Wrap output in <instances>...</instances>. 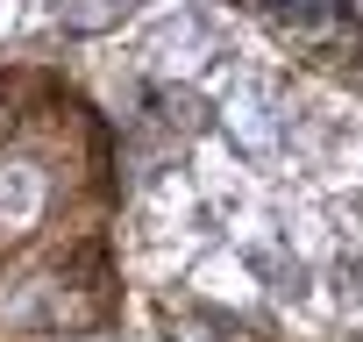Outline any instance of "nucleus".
Returning <instances> with one entry per match:
<instances>
[{
	"mask_svg": "<svg viewBox=\"0 0 363 342\" xmlns=\"http://www.w3.org/2000/svg\"><path fill=\"white\" fill-rule=\"evenodd\" d=\"M264 8H271L285 29H299V36H320V29H335V22L349 15V0H264Z\"/></svg>",
	"mask_w": 363,
	"mask_h": 342,
	"instance_id": "f257e3e1",
	"label": "nucleus"
},
{
	"mask_svg": "<svg viewBox=\"0 0 363 342\" xmlns=\"http://www.w3.org/2000/svg\"><path fill=\"white\" fill-rule=\"evenodd\" d=\"M36 214V171L15 164V186H8V171H0V221H29Z\"/></svg>",
	"mask_w": 363,
	"mask_h": 342,
	"instance_id": "f03ea898",
	"label": "nucleus"
}]
</instances>
